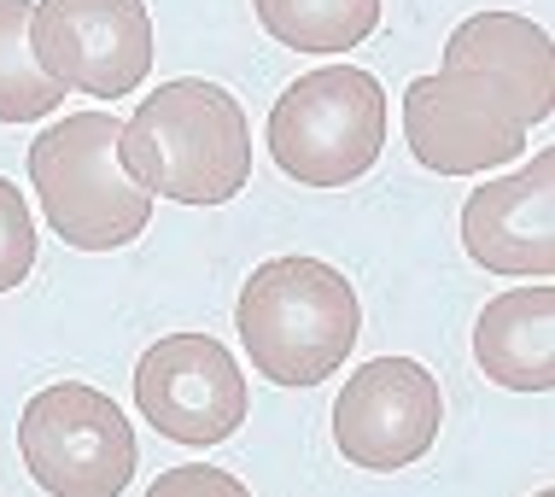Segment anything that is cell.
<instances>
[{
	"instance_id": "1",
	"label": "cell",
	"mask_w": 555,
	"mask_h": 497,
	"mask_svg": "<svg viewBox=\"0 0 555 497\" xmlns=\"http://www.w3.org/2000/svg\"><path fill=\"white\" fill-rule=\"evenodd\" d=\"M555 105L550 36L520 12H474L450 29L444 65L403 94L410 153L439 176H474L515 164L527 129Z\"/></svg>"
},
{
	"instance_id": "2",
	"label": "cell",
	"mask_w": 555,
	"mask_h": 497,
	"mask_svg": "<svg viewBox=\"0 0 555 497\" xmlns=\"http://www.w3.org/2000/svg\"><path fill=\"white\" fill-rule=\"evenodd\" d=\"M117 158L158 200L229 205L251 176L246 112L217 82H164L117 129Z\"/></svg>"
},
{
	"instance_id": "3",
	"label": "cell",
	"mask_w": 555,
	"mask_h": 497,
	"mask_svg": "<svg viewBox=\"0 0 555 497\" xmlns=\"http://www.w3.org/2000/svg\"><path fill=\"white\" fill-rule=\"evenodd\" d=\"M240 345L275 386H317L327 381L357 345L363 305L351 281L322 258H269L251 269L234 305Z\"/></svg>"
},
{
	"instance_id": "4",
	"label": "cell",
	"mask_w": 555,
	"mask_h": 497,
	"mask_svg": "<svg viewBox=\"0 0 555 497\" xmlns=\"http://www.w3.org/2000/svg\"><path fill=\"white\" fill-rule=\"evenodd\" d=\"M117 129L106 112H77L29 141V182L48 229L77 252H117L153 222V193L124 170Z\"/></svg>"
},
{
	"instance_id": "5",
	"label": "cell",
	"mask_w": 555,
	"mask_h": 497,
	"mask_svg": "<svg viewBox=\"0 0 555 497\" xmlns=\"http://www.w3.org/2000/svg\"><path fill=\"white\" fill-rule=\"evenodd\" d=\"M386 146V94L380 77L357 65H327L287 82L269 112V153L281 176L305 188H345L374 170Z\"/></svg>"
},
{
	"instance_id": "6",
	"label": "cell",
	"mask_w": 555,
	"mask_h": 497,
	"mask_svg": "<svg viewBox=\"0 0 555 497\" xmlns=\"http://www.w3.org/2000/svg\"><path fill=\"white\" fill-rule=\"evenodd\" d=\"M18 450L48 497H124L134 480L129 416L82 381H53L24 404Z\"/></svg>"
},
{
	"instance_id": "7",
	"label": "cell",
	"mask_w": 555,
	"mask_h": 497,
	"mask_svg": "<svg viewBox=\"0 0 555 497\" xmlns=\"http://www.w3.org/2000/svg\"><path fill=\"white\" fill-rule=\"evenodd\" d=\"M29 53L59 88L94 100H124L153 71L146 0H36Z\"/></svg>"
},
{
	"instance_id": "8",
	"label": "cell",
	"mask_w": 555,
	"mask_h": 497,
	"mask_svg": "<svg viewBox=\"0 0 555 497\" xmlns=\"http://www.w3.org/2000/svg\"><path fill=\"white\" fill-rule=\"evenodd\" d=\"M439 381L415 357H374L339 386L334 398V445L345 462L374 474H398L422 462L439 439Z\"/></svg>"
},
{
	"instance_id": "9",
	"label": "cell",
	"mask_w": 555,
	"mask_h": 497,
	"mask_svg": "<svg viewBox=\"0 0 555 497\" xmlns=\"http://www.w3.org/2000/svg\"><path fill=\"white\" fill-rule=\"evenodd\" d=\"M134 404L146 428L176 445H222L246 421V381L229 345L211 334H170L134 364Z\"/></svg>"
},
{
	"instance_id": "10",
	"label": "cell",
	"mask_w": 555,
	"mask_h": 497,
	"mask_svg": "<svg viewBox=\"0 0 555 497\" xmlns=\"http://www.w3.org/2000/svg\"><path fill=\"white\" fill-rule=\"evenodd\" d=\"M462 246L491 276H538L555 269V153H538L527 170L474 188L462 205Z\"/></svg>"
},
{
	"instance_id": "11",
	"label": "cell",
	"mask_w": 555,
	"mask_h": 497,
	"mask_svg": "<svg viewBox=\"0 0 555 497\" xmlns=\"http://www.w3.org/2000/svg\"><path fill=\"white\" fill-rule=\"evenodd\" d=\"M474 357L508 393H550L555 386V293L550 288L498 293L474 322Z\"/></svg>"
},
{
	"instance_id": "12",
	"label": "cell",
	"mask_w": 555,
	"mask_h": 497,
	"mask_svg": "<svg viewBox=\"0 0 555 497\" xmlns=\"http://www.w3.org/2000/svg\"><path fill=\"white\" fill-rule=\"evenodd\" d=\"M258 24L293 53H351L374 36L380 0H251Z\"/></svg>"
},
{
	"instance_id": "13",
	"label": "cell",
	"mask_w": 555,
	"mask_h": 497,
	"mask_svg": "<svg viewBox=\"0 0 555 497\" xmlns=\"http://www.w3.org/2000/svg\"><path fill=\"white\" fill-rule=\"evenodd\" d=\"M29 12L36 0H0V124H36L65 100V88L29 53Z\"/></svg>"
},
{
	"instance_id": "14",
	"label": "cell",
	"mask_w": 555,
	"mask_h": 497,
	"mask_svg": "<svg viewBox=\"0 0 555 497\" xmlns=\"http://www.w3.org/2000/svg\"><path fill=\"white\" fill-rule=\"evenodd\" d=\"M29 269H36V222L24 193L0 176V293H12Z\"/></svg>"
},
{
	"instance_id": "15",
	"label": "cell",
	"mask_w": 555,
	"mask_h": 497,
	"mask_svg": "<svg viewBox=\"0 0 555 497\" xmlns=\"http://www.w3.org/2000/svg\"><path fill=\"white\" fill-rule=\"evenodd\" d=\"M146 497H251L229 469H211V462H188V469H170L158 474Z\"/></svg>"
},
{
	"instance_id": "16",
	"label": "cell",
	"mask_w": 555,
	"mask_h": 497,
	"mask_svg": "<svg viewBox=\"0 0 555 497\" xmlns=\"http://www.w3.org/2000/svg\"><path fill=\"white\" fill-rule=\"evenodd\" d=\"M538 497H550V492H538Z\"/></svg>"
}]
</instances>
